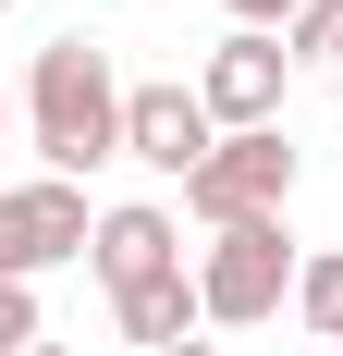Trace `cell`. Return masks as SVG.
<instances>
[{
  "label": "cell",
  "instance_id": "1",
  "mask_svg": "<svg viewBox=\"0 0 343 356\" xmlns=\"http://www.w3.org/2000/svg\"><path fill=\"white\" fill-rule=\"evenodd\" d=\"M25 123H37V160H49L62 184H86L99 160H123V74H110V49H99L86 25H62L49 49H37Z\"/></svg>",
  "mask_w": 343,
  "mask_h": 356
},
{
  "label": "cell",
  "instance_id": "2",
  "mask_svg": "<svg viewBox=\"0 0 343 356\" xmlns=\"http://www.w3.org/2000/svg\"><path fill=\"white\" fill-rule=\"evenodd\" d=\"M294 234L282 221H233V234H208V258H196V307L221 332H258V320H282L294 307Z\"/></svg>",
  "mask_w": 343,
  "mask_h": 356
},
{
  "label": "cell",
  "instance_id": "3",
  "mask_svg": "<svg viewBox=\"0 0 343 356\" xmlns=\"http://www.w3.org/2000/svg\"><path fill=\"white\" fill-rule=\"evenodd\" d=\"M282 197H294V147H282V123H270V136H221L208 172L184 184V209H196L208 234H233V221H282Z\"/></svg>",
  "mask_w": 343,
  "mask_h": 356
},
{
  "label": "cell",
  "instance_id": "4",
  "mask_svg": "<svg viewBox=\"0 0 343 356\" xmlns=\"http://www.w3.org/2000/svg\"><path fill=\"white\" fill-rule=\"evenodd\" d=\"M282 74H294V49L258 37V25H233V37L196 62V99H208L221 136H270V123H282Z\"/></svg>",
  "mask_w": 343,
  "mask_h": 356
},
{
  "label": "cell",
  "instance_id": "5",
  "mask_svg": "<svg viewBox=\"0 0 343 356\" xmlns=\"http://www.w3.org/2000/svg\"><path fill=\"white\" fill-rule=\"evenodd\" d=\"M208 147H221V123H208V99L196 86H123V160H147V172H172V184H196L208 172Z\"/></svg>",
  "mask_w": 343,
  "mask_h": 356
},
{
  "label": "cell",
  "instance_id": "6",
  "mask_svg": "<svg viewBox=\"0 0 343 356\" xmlns=\"http://www.w3.org/2000/svg\"><path fill=\"white\" fill-rule=\"evenodd\" d=\"M0 234H12V270L37 283L49 258H86V246H99V209H86L62 172H37V184H0Z\"/></svg>",
  "mask_w": 343,
  "mask_h": 356
},
{
  "label": "cell",
  "instance_id": "7",
  "mask_svg": "<svg viewBox=\"0 0 343 356\" xmlns=\"http://www.w3.org/2000/svg\"><path fill=\"white\" fill-rule=\"evenodd\" d=\"M86 270H99L110 295H135V283H160V270H184V234H172V209H99V246H86Z\"/></svg>",
  "mask_w": 343,
  "mask_h": 356
},
{
  "label": "cell",
  "instance_id": "8",
  "mask_svg": "<svg viewBox=\"0 0 343 356\" xmlns=\"http://www.w3.org/2000/svg\"><path fill=\"white\" fill-rule=\"evenodd\" d=\"M110 320H123V344H147V356H172V344H196V270H160V283H135V295H110Z\"/></svg>",
  "mask_w": 343,
  "mask_h": 356
},
{
  "label": "cell",
  "instance_id": "9",
  "mask_svg": "<svg viewBox=\"0 0 343 356\" xmlns=\"http://www.w3.org/2000/svg\"><path fill=\"white\" fill-rule=\"evenodd\" d=\"M294 320H307V332H319V344H331V356H343V246H319V258H307V270H294Z\"/></svg>",
  "mask_w": 343,
  "mask_h": 356
},
{
  "label": "cell",
  "instance_id": "10",
  "mask_svg": "<svg viewBox=\"0 0 343 356\" xmlns=\"http://www.w3.org/2000/svg\"><path fill=\"white\" fill-rule=\"evenodd\" d=\"M282 49H294V62H319V74H343V0H307V13L282 25Z\"/></svg>",
  "mask_w": 343,
  "mask_h": 356
},
{
  "label": "cell",
  "instance_id": "11",
  "mask_svg": "<svg viewBox=\"0 0 343 356\" xmlns=\"http://www.w3.org/2000/svg\"><path fill=\"white\" fill-rule=\"evenodd\" d=\"M0 356H37V283H0Z\"/></svg>",
  "mask_w": 343,
  "mask_h": 356
},
{
  "label": "cell",
  "instance_id": "12",
  "mask_svg": "<svg viewBox=\"0 0 343 356\" xmlns=\"http://www.w3.org/2000/svg\"><path fill=\"white\" fill-rule=\"evenodd\" d=\"M294 13H307V0H233V25H258V37H270V25H294Z\"/></svg>",
  "mask_w": 343,
  "mask_h": 356
},
{
  "label": "cell",
  "instance_id": "13",
  "mask_svg": "<svg viewBox=\"0 0 343 356\" xmlns=\"http://www.w3.org/2000/svg\"><path fill=\"white\" fill-rule=\"evenodd\" d=\"M0 283H25V270H12V234H0Z\"/></svg>",
  "mask_w": 343,
  "mask_h": 356
},
{
  "label": "cell",
  "instance_id": "14",
  "mask_svg": "<svg viewBox=\"0 0 343 356\" xmlns=\"http://www.w3.org/2000/svg\"><path fill=\"white\" fill-rule=\"evenodd\" d=\"M172 356H233V344H172Z\"/></svg>",
  "mask_w": 343,
  "mask_h": 356
},
{
  "label": "cell",
  "instance_id": "15",
  "mask_svg": "<svg viewBox=\"0 0 343 356\" xmlns=\"http://www.w3.org/2000/svg\"><path fill=\"white\" fill-rule=\"evenodd\" d=\"M0 136H12V99H0Z\"/></svg>",
  "mask_w": 343,
  "mask_h": 356
},
{
  "label": "cell",
  "instance_id": "16",
  "mask_svg": "<svg viewBox=\"0 0 343 356\" xmlns=\"http://www.w3.org/2000/svg\"><path fill=\"white\" fill-rule=\"evenodd\" d=\"M37 356H62V344H37Z\"/></svg>",
  "mask_w": 343,
  "mask_h": 356
},
{
  "label": "cell",
  "instance_id": "17",
  "mask_svg": "<svg viewBox=\"0 0 343 356\" xmlns=\"http://www.w3.org/2000/svg\"><path fill=\"white\" fill-rule=\"evenodd\" d=\"M0 13H12V0H0Z\"/></svg>",
  "mask_w": 343,
  "mask_h": 356
}]
</instances>
